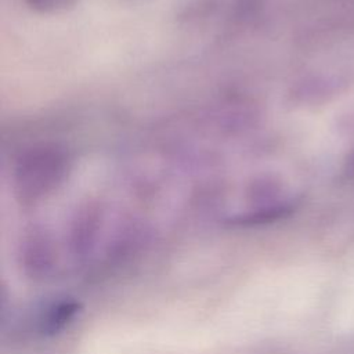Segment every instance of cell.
Wrapping results in <instances>:
<instances>
[{
	"instance_id": "1",
	"label": "cell",
	"mask_w": 354,
	"mask_h": 354,
	"mask_svg": "<svg viewBox=\"0 0 354 354\" xmlns=\"http://www.w3.org/2000/svg\"><path fill=\"white\" fill-rule=\"evenodd\" d=\"M80 303L71 297H61L47 303L36 315L37 333L51 336L65 329L79 314Z\"/></svg>"
},
{
	"instance_id": "2",
	"label": "cell",
	"mask_w": 354,
	"mask_h": 354,
	"mask_svg": "<svg viewBox=\"0 0 354 354\" xmlns=\"http://www.w3.org/2000/svg\"><path fill=\"white\" fill-rule=\"evenodd\" d=\"M21 264L32 278H46L55 267L53 246L43 235H32L21 250Z\"/></svg>"
}]
</instances>
